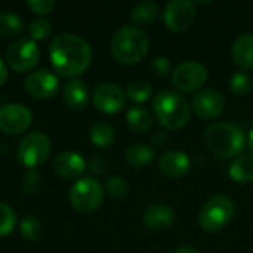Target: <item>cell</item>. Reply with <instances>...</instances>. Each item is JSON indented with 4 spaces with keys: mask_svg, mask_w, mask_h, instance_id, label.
I'll return each instance as SVG.
<instances>
[{
    "mask_svg": "<svg viewBox=\"0 0 253 253\" xmlns=\"http://www.w3.org/2000/svg\"><path fill=\"white\" fill-rule=\"evenodd\" d=\"M50 62L61 77L74 79L83 74L92 61L89 43L73 33L58 34L49 47Z\"/></svg>",
    "mask_w": 253,
    "mask_h": 253,
    "instance_id": "6da1fadb",
    "label": "cell"
},
{
    "mask_svg": "<svg viewBox=\"0 0 253 253\" xmlns=\"http://www.w3.org/2000/svg\"><path fill=\"white\" fill-rule=\"evenodd\" d=\"M150 47V39L147 33L135 25L122 27L111 40L113 56L126 65L138 64L145 58Z\"/></svg>",
    "mask_w": 253,
    "mask_h": 253,
    "instance_id": "7a4b0ae2",
    "label": "cell"
},
{
    "mask_svg": "<svg viewBox=\"0 0 253 253\" xmlns=\"http://www.w3.org/2000/svg\"><path fill=\"white\" fill-rule=\"evenodd\" d=\"M208 150L219 157H234L245 148V133L233 123L221 122L211 125L203 135Z\"/></svg>",
    "mask_w": 253,
    "mask_h": 253,
    "instance_id": "3957f363",
    "label": "cell"
},
{
    "mask_svg": "<svg viewBox=\"0 0 253 253\" xmlns=\"http://www.w3.org/2000/svg\"><path fill=\"white\" fill-rule=\"evenodd\" d=\"M153 108L160 125L169 130H179L190 120V107L187 99L173 90H163L156 95Z\"/></svg>",
    "mask_w": 253,
    "mask_h": 253,
    "instance_id": "277c9868",
    "label": "cell"
},
{
    "mask_svg": "<svg viewBox=\"0 0 253 253\" xmlns=\"http://www.w3.org/2000/svg\"><path fill=\"white\" fill-rule=\"evenodd\" d=\"M236 206L231 199L225 196H215L209 199L199 212V224L208 233H216L225 228L234 218Z\"/></svg>",
    "mask_w": 253,
    "mask_h": 253,
    "instance_id": "5b68a950",
    "label": "cell"
},
{
    "mask_svg": "<svg viewBox=\"0 0 253 253\" xmlns=\"http://www.w3.org/2000/svg\"><path fill=\"white\" fill-rule=\"evenodd\" d=\"M104 199V188L101 182L92 176H84L79 179L71 191H70V202L76 211L80 213H90L96 211Z\"/></svg>",
    "mask_w": 253,
    "mask_h": 253,
    "instance_id": "8992f818",
    "label": "cell"
},
{
    "mask_svg": "<svg viewBox=\"0 0 253 253\" xmlns=\"http://www.w3.org/2000/svg\"><path fill=\"white\" fill-rule=\"evenodd\" d=\"M50 139L44 133L33 132L22 138L18 145V160L22 166L33 170L34 168L43 165L50 154Z\"/></svg>",
    "mask_w": 253,
    "mask_h": 253,
    "instance_id": "52a82bcc",
    "label": "cell"
},
{
    "mask_svg": "<svg viewBox=\"0 0 253 253\" xmlns=\"http://www.w3.org/2000/svg\"><path fill=\"white\" fill-rule=\"evenodd\" d=\"M40 59V49L31 39H18L6 50L7 65L16 71L24 73L33 70Z\"/></svg>",
    "mask_w": 253,
    "mask_h": 253,
    "instance_id": "ba28073f",
    "label": "cell"
},
{
    "mask_svg": "<svg viewBox=\"0 0 253 253\" xmlns=\"http://www.w3.org/2000/svg\"><path fill=\"white\" fill-rule=\"evenodd\" d=\"M208 80V70L203 64L187 61L179 64L172 73V83L182 92H194Z\"/></svg>",
    "mask_w": 253,
    "mask_h": 253,
    "instance_id": "9c48e42d",
    "label": "cell"
},
{
    "mask_svg": "<svg viewBox=\"0 0 253 253\" xmlns=\"http://www.w3.org/2000/svg\"><path fill=\"white\" fill-rule=\"evenodd\" d=\"M196 18V7L188 0H172L168 1L163 12V21L166 27L173 33L185 31Z\"/></svg>",
    "mask_w": 253,
    "mask_h": 253,
    "instance_id": "30bf717a",
    "label": "cell"
},
{
    "mask_svg": "<svg viewBox=\"0 0 253 253\" xmlns=\"http://www.w3.org/2000/svg\"><path fill=\"white\" fill-rule=\"evenodd\" d=\"M33 122L31 111L18 102L6 104L0 108V130L7 135L22 133Z\"/></svg>",
    "mask_w": 253,
    "mask_h": 253,
    "instance_id": "8fae6325",
    "label": "cell"
},
{
    "mask_svg": "<svg viewBox=\"0 0 253 253\" xmlns=\"http://www.w3.org/2000/svg\"><path fill=\"white\" fill-rule=\"evenodd\" d=\"M93 105L104 114H116L126 105V93L113 83H102L93 92Z\"/></svg>",
    "mask_w": 253,
    "mask_h": 253,
    "instance_id": "7c38bea8",
    "label": "cell"
},
{
    "mask_svg": "<svg viewBox=\"0 0 253 253\" xmlns=\"http://www.w3.org/2000/svg\"><path fill=\"white\" fill-rule=\"evenodd\" d=\"M191 105L197 117L203 120H211V119L218 117L224 111L225 101L218 90L205 89L194 95Z\"/></svg>",
    "mask_w": 253,
    "mask_h": 253,
    "instance_id": "4fadbf2b",
    "label": "cell"
},
{
    "mask_svg": "<svg viewBox=\"0 0 253 253\" xmlns=\"http://www.w3.org/2000/svg\"><path fill=\"white\" fill-rule=\"evenodd\" d=\"M25 89L34 98L39 99L52 98L59 90V80L53 73L47 70H39L31 73L25 79Z\"/></svg>",
    "mask_w": 253,
    "mask_h": 253,
    "instance_id": "5bb4252c",
    "label": "cell"
},
{
    "mask_svg": "<svg viewBox=\"0 0 253 253\" xmlns=\"http://www.w3.org/2000/svg\"><path fill=\"white\" fill-rule=\"evenodd\" d=\"M159 169L162 173L170 179H179L184 178L190 169H191V160L190 157L182 151H168L165 153L159 160Z\"/></svg>",
    "mask_w": 253,
    "mask_h": 253,
    "instance_id": "9a60e30c",
    "label": "cell"
},
{
    "mask_svg": "<svg viewBox=\"0 0 253 253\" xmlns=\"http://www.w3.org/2000/svg\"><path fill=\"white\" fill-rule=\"evenodd\" d=\"M53 168H55V172L61 178L77 179L84 173V170L87 169V165L79 153L64 151L59 156H56V159L53 162Z\"/></svg>",
    "mask_w": 253,
    "mask_h": 253,
    "instance_id": "2e32d148",
    "label": "cell"
},
{
    "mask_svg": "<svg viewBox=\"0 0 253 253\" xmlns=\"http://www.w3.org/2000/svg\"><path fill=\"white\" fill-rule=\"evenodd\" d=\"M142 221L145 227L153 231H165L173 225L175 212L168 205H153L144 212Z\"/></svg>",
    "mask_w": 253,
    "mask_h": 253,
    "instance_id": "e0dca14e",
    "label": "cell"
},
{
    "mask_svg": "<svg viewBox=\"0 0 253 253\" xmlns=\"http://www.w3.org/2000/svg\"><path fill=\"white\" fill-rule=\"evenodd\" d=\"M233 59L240 70H253V34L243 33L240 34L231 47Z\"/></svg>",
    "mask_w": 253,
    "mask_h": 253,
    "instance_id": "ac0fdd59",
    "label": "cell"
},
{
    "mask_svg": "<svg viewBox=\"0 0 253 253\" xmlns=\"http://www.w3.org/2000/svg\"><path fill=\"white\" fill-rule=\"evenodd\" d=\"M64 101L71 108H76V110L84 108L89 101L87 86L79 79H71L64 86Z\"/></svg>",
    "mask_w": 253,
    "mask_h": 253,
    "instance_id": "d6986e66",
    "label": "cell"
},
{
    "mask_svg": "<svg viewBox=\"0 0 253 253\" xmlns=\"http://www.w3.org/2000/svg\"><path fill=\"white\" fill-rule=\"evenodd\" d=\"M126 122L127 126L135 132V133H147L153 127V117L150 111L141 105H135L127 110L126 113Z\"/></svg>",
    "mask_w": 253,
    "mask_h": 253,
    "instance_id": "ffe728a7",
    "label": "cell"
},
{
    "mask_svg": "<svg viewBox=\"0 0 253 253\" xmlns=\"http://www.w3.org/2000/svg\"><path fill=\"white\" fill-rule=\"evenodd\" d=\"M228 175L234 182L249 184L253 182V154L239 156L230 166Z\"/></svg>",
    "mask_w": 253,
    "mask_h": 253,
    "instance_id": "44dd1931",
    "label": "cell"
},
{
    "mask_svg": "<svg viewBox=\"0 0 253 253\" xmlns=\"http://www.w3.org/2000/svg\"><path fill=\"white\" fill-rule=\"evenodd\" d=\"M156 159V154L154 151L147 147V145H132L130 148L126 150V154H125V162L129 168H133V169H145L148 168Z\"/></svg>",
    "mask_w": 253,
    "mask_h": 253,
    "instance_id": "7402d4cb",
    "label": "cell"
},
{
    "mask_svg": "<svg viewBox=\"0 0 253 253\" xmlns=\"http://www.w3.org/2000/svg\"><path fill=\"white\" fill-rule=\"evenodd\" d=\"M159 15H160L159 3H156L153 0H144V1H139L133 6L130 18L135 24L151 25L157 21Z\"/></svg>",
    "mask_w": 253,
    "mask_h": 253,
    "instance_id": "603a6c76",
    "label": "cell"
},
{
    "mask_svg": "<svg viewBox=\"0 0 253 253\" xmlns=\"http://www.w3.org/2000/svg\"><path fill=\"white\" fill-rule=\"evenodd\" d=\"M90 141L98 148H108L114 142V129L107 122H96L90 127Z\"/></svg>",
    "mask_w": 253,
    "mask_h": 253,
    "instance_id": "cb8c5ba5",
    "label": "cell"
},
{
    "mask_svg": "<svg viewBox=\"0 0 253 253\" xmlns=\"http://www.w3.org/2000/svg\"><path fill=\"white\" fill-rule=\"evenodd\" d=\"M24 28V21L19 15L13 12H1L0 13V34L6 37L18 36Z\"/></svg>",
    "mask_w": 253,
    "mask_h": 253,
    "instance_id": "d4e9b609",
    "label": "cell"
},
{
    "mask_svg": "<svg viewBox=\"0 0 253 253\" xmlns=\"http://www.w3.org/2000/svg\"><path fill=\"white\" fill-rule=\"evenodd\" d=\"M228 87L230 90L237 95V96H245L248 95L253 87V80L249 74H246L245 71H239L234 73L230 80H228Z\"/></svg>",
    "mask_w": 253,
    "mask_h": 253,
    "instance_id": "484cf974",
    "label": "cell"
},
{
    "mask_svg": "<svg viewBox=\"0 0 253 253\" xmlns=\"http://www.w3.org/2000/svg\"><path fill=\"white\" fill-rule=\"evenodd\" d=\"M126 95L129 96V99H132L133 102L142 104L145 101H148L153 95V89L150 84H147L142 80H133L127 84L126 87Z\"/></svg>",
    "mask_w": 253,
    "mask_h": 253,
    "instance_id": "4316f807",
    "label": "cell"
},
{
    "mask_svg": "<svg viewBox=\"0 0 253 253\" xmlns=\"http://www.w3.org/2000/svg\"><path fill=\"white\" fill-rule=\"evenodd\" d=\"M16 222H18V218H16L15 211L7 205L0 203V237L10 234Z\"/></svg>",
    "mask_w": 253,
    "mask_h": 253,
    "instance_id": "83f0119b",
    "label": "cell"
},
{
    "mask_svg": "<svg viewBox=\"0 0 253 253\" xmlns=\"http://www.w3.org/2000/svg\"><path fill=\"white\" fill-rule=\"evenodd\" d=\"M19 233L24 240L37 242L42 236V225L34 218H25V219H22V222L19 225Z\"/></svg>",
    "mask_w": 253,
    "mask_h": 253,
    "instance_id": "f1b7e54d",
    "label": "cell"
},
{
    "mask_svg": "<svg viewBox=\"0 0 253 253\" xmlns=\"http://www.w3.org/2000/svg\"><path fill=\"white\" fill-rule=\"evenodd\" d=\"M30 36H31V40H43L46 37L50 36L52 33V24L44 19V18H37V19H33L31 24H30Z\"/></svg>",
    "mask_w": 253,
    "mask_h": 253,
    "instance_id": "f546056e",
    "label": "cell"
},
{
    "mask_svg": "<svg viewBox=\"0 0 253 253\" xmlns=\"http://www.w3.org/2000/svg\"><path fill=\"white\" fill-rule=\"evenodd\" d=\"M105 190L110 196L116 199H122L129 193V184L122 176H111L105 182Z\"/></svg>",
    "mask_w": 253,
    "mask_h": 253,
    "instance_id": "4dcf8cb0",
    "label": "cell"
},
{
    "mask_svg": "<svg viewBox=\"0 0 253 253\" xmlns=\"http://www.w3.org/2000/svg\"><path fill=\"white\" fill-rule=\"evenodd\" d=\"M21 187L25 193H37L42 187V178L36 170H27L21 179Z\"/></svg>",
    "mask_w": 253,
    "mask_h": 253,
    "instance_id": "1f68e13d",
    "label": "cell"
},
{
    "mask_svg": "<svg viewBox=\"0 0 253 253\" xmlns=\"http://www.w3.org/2000/svg\"><path fill=\"white\" fill-rule=\"evenodd\" d=\"M87 169L90 172H93L95 175H104L108 169H110V163L105 157L102 156H95L89 160L87 163Z\"/></svg>",
    "mask_w": 253,
    "mask_h": 253,
    "instance_id": "d6a6232c",
    "label": "cell"
},
{
    "mask_svg": "<svg viewBox=\"0 0 253 253\" xmlns=\"http://www.w3.org/2000/svg\"><path fill=\"white\" fill-rule=\"evenodd\" d=\"M151 70H153L154 76L165 77L170 73V62L166 56H157V58H154V61L151 64Z\"/></svg>",
    "mask_w": 253,
    "mask_h": 253,
    "instance_id": "836d02e7",
    "label": "cell"
},
{
    "mask_svg": "<svg viewBox=\"0 0 253 253\" xmlns=\"http://www.w3.org/2000/svg\"><path fill=\"white\" fill-rule=\"evenodd\" d=\"M27 6L33 12L39 15H44V13H49L55 7V1L53 0H28Z\"/></svg>",
    "mask_w": 253,
    "mask_h": 253,
    "instance_id": "e575fe53",
    "label": "cell"
},
{
    "mask_svg": "<svg viewBox=\"0 0 253 253\" xmlns=\"http://www.w3.org/2000/svg\"><path fill=\"white\" fill-rule=\"evenodd\" d=\"M153 142H154V145L156 147H163L166 142H168V136L165 135V133H157V135H154V138H153Z\"/></svg>",
    "mask_w": 253,
    "mask_h": 253,
    "instance_id": "d590c367",
    "label": "cell"
},
{
    "mask_svg": "<svg viewBox=\"0 0 253 253\" xmlns=\"http://www.w3.org/2000/svg\"><path fill=\"white\" fill-rule=\"evenodd\" d=\"M7 79V65L0 59V86L6 82Z\"/></svg>",
    "mask_w": 253,
    "mask_h": 253,
    "instance_id": "8d00e7d4",
    "label": "cell"
},
{
    "mask_svg": "<svg viewBox=\"0 0 253 253\" xmlns=\"http://www.w3.org/2000/svg\"><path fill=\"white\" fill-rule=\"evenodd\" d=\"M175 253H200L196 248H193V246H181V248H178V251Z\"/></svg>",
    "mask_w": 253,
    "mask_h": 253,
    "instance_id": "74e56055",
    "label": "cell"
},
{
    "mask_svg": "<svg viewBox=\"0 0 253 253\" xmlns=\"http://www.w3.org/2000/svg\"><path fill=\"white\" fill-rule=\"evenodd\" d=\"M248 142H249V148L253 151V129L251 130V133H249V139H248Z\"/></svg>",
    "mask_w": 253,
    "mask_h": 253,
    "instance_id": "f35d334b",
    "label": "cell"
}]
</instances>
